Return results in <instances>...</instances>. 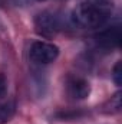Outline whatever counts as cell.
<instances>
[{
  "mask_svg": "<svg viewBox=\"0 0 122 124\" xmlns=\"http://www.w3.org/2000/svg\"><path fill=\"white\" fill-rule=\"evenodd\" d=\"M33 26H34V32L39 36L45 39H52L62 31L63 23H62V17L56 12L42 10L34 16Z\"/></svg>",
  "mask_w": 122,
  "mask_h": 124,
  "instance_id": "2",
  "label": "cell"
},
{
  "mask_svg": "<svg viewBox=\"0 0 122 124\" xmlns=\"http://www.w3.org/2000/svg\"><path fill=\"white\" fill-rule=\"evenodd\" d=\"M59 56V48L49 40H34L29 48V58L37 65H49Z\"/></svg>",
  "mask_w": 122,
  "mask_h": 124,
  "instance_id": "3",
  "label": "cell"
},
{
  "mask_svg": "<svg viewBox=\"0 0 122 124\" xmlns=\"http://www.w3.org/2000/svg\"><path fill=\"white\" fill-rule=\"evenodd\" d=\"M114 9V0H81L73 7L70 19L81 29H99L111 19Z\"/></svg>",
  "mask_w": 122,
  "mask_h": 124,
  "instance_id": "1",
  "label": "cell"
},
{
  "mask_svg": "<svg viewBox=\"0 0 122 124\" xmlns=\"http://www.w3.org/2000/svg\"><path fill=\"white\" fill-rule=\"evenodd\" d=\"M65 88H66V94L72 100H85L91 94L89 81L76 74L68 75V78L65 81Z\"/></svg>",
  "mask_w": 122,
  "mask_h": 124,
  "instance_id": "5",
  "label": "cell"
},
{
  "mask_svg": "<svg viewBox=\"0 0 122 124\" xmlns=\"http://www.w3.org/2000/svg\"><path fill=\"white\" fill-rule=\"evenodd\" d=\"M16 113V105L12 101L0 104V124H6L7 121L12 120V117Z\"/></svg>",
  "mask_w": 122,
  "mask_h": 124,
  "instance_id": "7",
  "label": "cell"
},
{
  "mask_svg": "<svg viewBox=\"0 0 122 124\" xmlns=\"http://www.w3.org/2000/svg\"><path fill=\"white\" fill-rule=\"evenodd\" d=\"M7 94V78L4 74L0 72V100Z\"/></svg>",
  "mask_w": 122,
  "mask_h": 124,
  "instance_id": "9",
  "label": "cell"
},
{
  "mask_svg": "<svg viewBox=\"0 0 122 124\" xmlns=\"http://www.w3.org/2000/svg\"><path fill=\"white\" fill-rule=\"evenodd\" d=\"M3 3H4V0H0V6H1V4H3Z\"/></svg>",
  "mask_w": 122,
  "mask_h": 124,
  "instance_id": "10",
  "label": "cell"
},
{
  "mask_svg": "<svg viewBox=\"0 0 122 124\" xmlns=\"http://www.w3.org/2000/svg\"><path fill=\"white\" fill-rule=\"evenodd\" d=\"M93 38H95V43L98 48L105 49V51H114V49H118L121 45L122 31L118 25H112V26L101 29Z\"/></svg>",
  "mask_w": 122,
  "mask_h": 124,
  "instance_id": "4",
  "label": "cell"
},
{
  "mask_svg": "<svg viewBox=\"0 0 122 124\" xmlns=\"http://www.w3.org/2000/svg\"><path fill=\"white\" fill-rule=\"evenodd\" d=\"M121 61H116V63L114 65V68H112V79H114V82H115V85H121L122 82V69H121Z\"/></svg>",
  "mask_w": 122,
  "mask_h": 124,
  "instance_id": "8",
  "label": "cell"
},
{
  "mask_svg": "<svg viewBox=\"0 0 122 124\" xmlns=\"http://www.w3.org/2000/svg\"><path fill=\"white\" fill-rule=\"evenodd\" d=\"M36 1H46V0H36Z\"/></svg>",
  "mask_w": 122,
  "mask_h": 124,
  "instance_id": "11",
  "label": "cell"
},
{
  "mask_svg": "<svg viewBox=\"0 0 122 124\" xmlns=\"http://www.w3.org/2000/svg\"><path fill=\"white\" fill-rule=\"evenodd\" d=\"M101 111L103 114H108V116H114V114H118L121 111V94L115 93L109 100H106L101 108Z\"/></svg>",
  "mask_w": 122,
  "mask_h": 124,
  "instance_id": "6",
  "label": "cell"
}]
</instances>
